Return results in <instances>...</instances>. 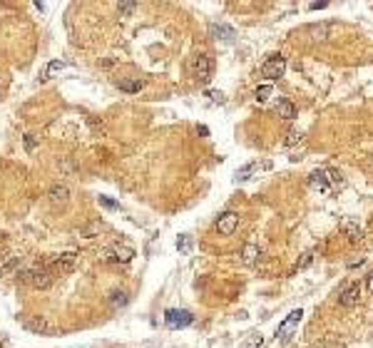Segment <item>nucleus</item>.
<instances>
[{"instance_id": "1", "label": "nucleus", "mask_w": 373, "mask_h": 348, "mask_svg": "<svg viewBox=\"0 0 373 348\" xmlns=\"http://www.w3.org/2000/svg\"><path fill=\"white\" fill-rule=\"evenodd\" d=\"M187 67H189V75L201 82V85H206L209 80H212V72H214V60L209 58L206 53H194L189 62H187Z\"/></svg>"}, {"instance_id": "2", "label": "nucleus", "mask_w": 373, "mask_h": 348, "mask_svg": "<svg viewBox=\"0 0 373 348\" xmlns=\"http://www.w3.org/2000/svg\"><path fill=\"white\" fill-rule=\"evenodd\" d=\"M20 281L32 289H48L53 284V274L45 264H35V266H28L20 271Z\"/></svg>"}, {"instance_id": "3", "label": "nucleus", "mask_w": 373, "mask_h": 348, "mask_svg": "<svg viewBox=\"0 0 373 348\" xmlns=\"http://www.w3.org/2000/svg\"><path fill=\"white\" fill-rule=\"evenodd\" d=\"M25 328L32 333H40V336H53L58 333V323L50 319V316H30L25 321Z\"/></svg>"}, {"instance_id": "4", "label": "nucleus", "mask_w": 373, "mask_h": 348, "mask_svg": "<svg viewBox=\"0 0 373 348\" xmlns=\"http://www.w3.org/2000/svg\"><path fill=\"white\" fill-rule=\"evenodd\" d=\"M284 70H286V60L281 58V55H271V58L261 65V77H266L269 82H274V80H279L284 75Z\"/></svg>"}, {"instance_id": "5", "label": "nucleus", "mask_w": 373, "mask_h": 348, "mask_svg": "<svg viewBox=\"0 0 373 348\" xmlns=\"http://www.w3.org/2000/svg\"><path fill=\"white\" fill-rule=\"evenodd\" d=\"M75 264H77V254H75V251H65V254L55 256L48 269H50L53 276H62V274H70V271L75 269Z\"/></svg>"}, {"instance_id": "6", "label": "nucleus", "mask_w": 373, "mask_h": 348, "mask_svg": "<svg viewBox=\"0 0 373 348\" xmlns=\"http://www.w3.org/2000/svg\"><path fill=\"white\" fill-rule=\"evenodd\" d=\"M102 259L112 261V264H127V261L135 259V249L127 246V244H117V246H110L102 251Z\"/></svg>"}, {"instance_id": "7", "label": "nucleus", "mask_w": 373, "mask_h": 348, "mask_svg": "<svg viewBox=\"0 0 373 348\" xmlns=\"http://www.w3.org/2000/svg\"><path fill=\"white\" fill-rule=\"evenodd\" d=\"M192 321H194V316L184 309H170L164 314V323L170 328H187V326H192Z\"/></svg>"}, {"instance_id": "8", "label": "nucleus", "mask_w": 373, "mask_h": 348, "mask_svg": "<svg viewBox=\"0 0 373 348\" xmlns=\"http://www.w3.org/2000/svg\"><path fill=\"white\" fill-rule=\"evenodd\" d=\"M239 227V214L236 211H224L219 219H217V232L222 236H231Z\"/></svg>"}, {"instance_id": "9", "label": "nucleus", "mask_w": 373, "mask_h": 348, "mask_svg": "<svg viewBox=\"0 0 373 348\" xmlns=\"http://www.w3.org/2000/svg\"><path fill=\"white\" fill-rule=\"evenodd\" d=\"M358 301H361V284H351L339 293V303L346 306V309H353Z\"/></svg>"}, {"instance_id": "10", "label": "nucleus", "mask_w": 373, "mask_h": 348, "mask_svg": "<svg viewBox=\"0 0 373 348\" xmlns=\"http://www.w3.org/2000/svg\"><path fill=\"white\" fill-rule=\"evenodd\" d=\"M48 197H50V204H55V206H65V204L70 202V189H67L65 184H53V187H50V192H48Z\"/></svg>"}, {"instance_id": "11", "label": "nucleus", "mask_w": 373, "mask_h": 348, "mask_svg": "<svg viewBox=\"0 0 373 348\" xmlns=\"http://www.w3.org/2000/svg\"><path fill=\"white\" fill-rule=\"evenodd\" d=\"M301 316H304V314H301V309H296V311H291V314H288L286 319H284V323L279 326V331H276V336H279V338H288V333H291V328H294V326H296V323L301 321Z\"/></svg>"}, {"instance_id": "12", "label": "nucleus", "mask_w": 373, "mask_h": 348, "mask_svg": "<svg viewBox=\"0 0 373 348\" xmlns=\"http://www.w3.org/2000/svg\"><path fill=\"white\" fill-rule=\"evenodd\" d=\"M309 184L314 187L316 192H323V194H328V192H331L328 179H326V172H323V169H314V172L309 174Z\"/></svg>"}, {"instance_id": "13", "label": "nucleus", "mask_w": 373, "mask_h": 348, "mask_svg": "<svg viewBox=\"0 0 373 348\" xmlns=\"http://www.w3.org/2000/svg\"><path fill=\"white\" fill-rule=\"evenodd\" d=\"M276 112H279V117H284V119H294V117H296V107H294L291 100L281 97V100L276 102Z\"/></svg>"}, {"instance_id": "14", "label": "nucleus", "mask_w": 373, "mask_h": 348, "mask_svg": "<svg viewBox=\"0 0 373 348\" xmlns=\"http://www.w3.org/2000/svg\"><path fill=\"white\" fill-rule=\"evenodd\" d=\"M212 35H214V40H224V42H231L236 37V32L229 25H212Z\"/></svg>"}, {"instance_id": "15", "label": "nucleus", "mask_w": 373, "mask_h": 348, "mask_svg": "<svg viewBox=\"0 0 373 348\" xmlns=\"http://www.w3.org/2000/svg\"><path fill=\"white\" fill-rule=\"evenodd\" d=\"M18 266H20V256L8 254V256H3V259H0V274H13Z\"/></svg>"}, {"instance_id": "16", "label": "nucleus", "mask_w": 373, "mask_h": 348, "mask_svg": "<svg viewBox=\"0 0 373 348\" xmlns=\"http://www.w3.org/2000/svg\"><path fill=\"white\" fill-rule=\"evenodd\" d=\"M323 172H326V179H328V187H331V189H341L346 184L344 174L339 172V169H323Z\"/></svg>"}, {"instance_id": "17", "label": "nucleus", "mask_w": 373, "mask_h": 348, "mask_svg": "<svg viewBox=\"0 0 373 348\" xmlns=\"http://www.w3.org/2000/svg\"><path fill=\"white\" fill-rule=\"evenodd\" d=\"M341 227H344L346 236H348L351 241H358V239H361V227H358V222H353V219H346Z\"/></svg>"}, {"instance_id": "18", "label": "nucleus", "mask_w": 373, "mask_h": 348, "mask_svg": "<svg viewBox=\"0 0 373 348\" xmlns=\"http://www.w3.org/2000/svg\"><path fill=\"white\" fill-rule=\"evenodd\" d=\"M259 254H261V249H259L257 244H246L244 251H241V261H244V264H254V261L259 259Z\"/></svg>"}, {"instance_id": "19", "label": "nucleus", "mask_w": 373, "mask_h": 348, "mask_svg": "<svg viewBox=\"0 0 373 348\" xmlns=\"http://www.w3.org/2000/svg\"><path fill=\"white\" fill-rule=\"evenodd\" d=\"M65 67V62H60V60H53V62H48V67L43 70V75H40V80H50L53 75H58L60 70Z\"/></svg>"}, {"instance_id": "20", "label": "nucleus", "mask_w": 373, "mask_h": 348, "mask_svg": "<svg viewBox=\"0 0 373 348\" xmlns=\"http://www.w3.org/2000/svg\"><path fill=\"white\" fill-rule=\"evenodd\" d=\"M257 167H259L257 162H252V164H246V167L236 169V174H234V179H236V182H246V179H252V172H254Z\"/></svg>"}, {"instance_id": "21", "label": "nucleus", "mask_w": 373, "mask_h": 348, "mask_svg": "<svg viewBox=\"0 0 373 348\" xmlns=\"http://www.w3.org/2000/svg\"><path fill=\"white\" fill-rule=\"evenodd\" d=\"M271 92H274V87H271V82H266V85H259L257 87L254 97H257V102H266V100L271 97Z\"/></svg>"}, {"instance_id": "22", "label": "nucleus", "mask_w": 373, "mask_h": 348, "mask_svg": "<svg viewBox=\"0 0 373 348\" xmlns=\"http://www.w3.org/2000/svg\"><path fill=\"white\" fill-rule=\"evenodd\" d=\"M117 87L125 90V92H140V90H142V80H132V82H130V80H119Z\"/></svg>"}, {"instance_id": "23", "label": "nucleus", "mask_w": 373, "mask_h": 348, "mask_svg": "<svg viewBox=\"0 0 373 348\" xmlns=\"http://www.w3.org/2000/svg\"><path fill=\"white\" fill-rule=\"evenodd\" d=\"M135 10H137V3H119V5H117V13H119V18H130Z\"/></svg>"}, {"instance_id": "24", "label": "nucleus", "mask_w": 373, "mask_h": 348, "mask_svg": "<svg viewBox=\"0 0 373 348\" xmlns=\"http://www.w3.org/2000/svg\"><path fill=\"white\" fill-rule=\"evenodd\" d=\"M204 97H209V102H212V105H222V102H224V95H222L219 90H206V92H204Z\"/></svg>"}, {"instance_id": "25", "label": "nucleus", "mask_w": 373, "mask_h": 348, "mask_svg": "<svg viewBox=\"0 0 373 348\" xmlns=\"http://www.w3.org/2000/svg\"><path fill=\"white\" fill-rule=\"evenodd\" d=\"M301 137H304V135H301L299 129H291V132H288V135H286V140H284V145H286V147L299 145V142H301Z\"/></svg>"}, {"instance_id": "26", "label": "nucleus", "mask_w": 373, "mask_h": 348, "mask_svg": "<svg viewBox=\"0 0 373 348\" xmlns=\"http://www.w3.org/2000/svg\"><path fill=\"white\" fill-rule=\"evenodd\" d=\"M189 246H192V239H189L187 234L177 239V249H179V251H184V254H187V251H189Z\"/></svg>"}, {"instance_id": "27", "label": "nucleus", "mask_w": 373, "mask_h": 348, "mask_svg": "<svg viewBox=\"0 0 373 348\" xmlns=\"http://www.w3.org/2000/svg\"><path fill=\"white\" fill-rule=\"evenodd\" d=\"M100 229H102V224H100V222H95V224H90V227H85V229H80V236H92V234H97L100 232Z\"/></svg>"}, {"instance_id": "28", "label": "nucleus", "mask_w": 373, "mask_h": 348, "mask_svg": "<svg viewBox=\"0 0 373 348\" xmlns=\"http://www.w3.org/2000/svg\"><path fill=\"white\" fill-rule=\"evenodd\" d=\"M127 303V293L125 291H115L112 293V306H125Z\"/></svg>"}, {"instance_id": "29", "label": "nucleus", "mask_w": 373, "mask_h": 348, "mask_svg": "<svg viewBox=\"0 0 373 348\" xmlns=\"http://www.w3.org/2000/svg\"><path fill=\"white\" fill-rule=\"evenodd\" d=\"M100 204L105 206V209H119V204L115 199H110V197H100Z\"/></svg>"}, {"instance_id": "30", "label": "nucleus", "mask_w": 373, "mask_h": 348, "mask_svg": "<svg viewBox=\"0 0 373 348\" xmlns=\"http://www.w3.org/2000/svg\"><path fill=\"white\" fill-rule=\"evenodd\" d=\"M311 261H314V254H311V251H309V254H304V256H301V261H299V264H296V269H306V266H309V264H311Z\"/></svg>"}, {"instance_id": "31", "label": "nucleus", "mask_w": 373, "mask_h": 348, "mask_svg": "<svg viewBox=\"0 0 373 348\" xmlns=\"http://www.w3.org/2000/svg\"><path fill=\"white\" fill-rule=\"evenodd\" d=\"M326 25H321V28H314V35H318V37H316V40H326Z\"/></svg>"}, {"instance_id": "32", "label": "nucleus", "mask_w": 373, "mask_h": 348, "mask_svg": "<svg viewBox=\"0 0 373 348\" xmlns=\"http://www.w3.org/2000/svg\"><path fill=\"white\" fill-rule=\"evenodd\" d=\"M35 145H37V142H35V137L28 135V137H25V147H28V149H35Z\"/></svg>"}, {"instance_id": "33", "label": "nucleus", "mask_w": 373, "mask_h": 348, "mask_svg": "<svg viewBox=\"0 0 373 348\" xmlns=\"http://www.w3.org/2000/svg\"><path fill=\"white\" fill-rule=\"evenodd\" d=\"M309 8H311V10H321V8H326V3H311Z\"/></svg>"}, {"instance_id": "34", "label": "nucleus", "mask_w": 373, "mask_h": 348, "mask_svg": "<svg viewBox=\"0 0 373 348\" xmlns=\"http://www.w3.org/2000/svg\"><path fill=\"white\" fill-rule=\"evenodd\" d=\"M197 132H199L201 137H209V129H206V127H204V124H201V127H197Z\"/></svg>"}, {"instance_id": "35", "label": "nucleus", "mask_w": 373, "mask_h": 348, "mask_svg": "<svg viewBox=\"0 0 373 348\" xmlns=\"http://www.w3.org/2000/svg\"><path fill=\"white\" fill-rule=\"evenodd\" d=\"M371 276H373V274H371Z\"/></svg>"}]
</instances>
